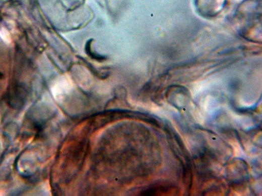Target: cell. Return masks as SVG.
Wrapping results in <instances>:
<instances>
[{"instance_id": "obj_1", "label": "cell", "mask_w": 262, "mask_h": 196, "mask_svg": "<svg viewBox=\"0 0 262 196\" xmlns=\"http://www.w3.org/2000/svg\"><path fill=\"white\" fill-rule=\"evenodd\" d=\"M225 3V0H196V7L202 15L213 17L220 12Z\"/></svg>"}, {"instance_id": "obj_2", "label": "cell", "mask_w": 262, "mask_h": 196, "mask_svg": "<svg viewBox=\"0 0 262 196\" xmlns=\"http://www.w3.org/2000/svg\"><path fill=\"white\" fill-rule=\"evenodd\" d=\"M0 38L7 45H10L12 43V38L10 32L4 27L0 28Z\"/></svg>"}]
</instances>
